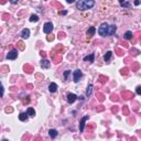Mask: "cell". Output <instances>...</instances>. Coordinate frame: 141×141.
I'll list each match as a JSON object with an SVG mask.
<instances>
[{
  "mask_svg": "<svg viewBox=\"0 0 141 141\" xmlns=\"http://www.w3.org/2000/svg\"><path fill=\"white\" fill-rule=\"evenodd\" d=\"M48 90H50L51 93H55V92L57 90V85L55 83H51L48 85Z\"/></svg>",
  "mask_w": 141,
  "mask_h": 141,
  "instance_id": "obj_11",
  "label": "cell"
},
{
  "mask_svg": "<svg viewBox=\"0 0 141 141\" xmlns=\"http://www.w3.org/2000/svg\"><path fill=\"white\" fill-rule=\"evenodd\" d=\"M39 19H40V18H39L38 14H32V16L30 17V21H31V22H38Z\"/></svg>",
  "mask_w": 141,
  "mask_h": 141,
  "instance_id": "obj_18",
  "label": "cell"
},
{
  "mask_svg": "<svg viewBox=\"0 0 141 141\" xmlns=\"http://www.w3.org/2000/svg\"><path fill=\"white\" fill-rule=\"evenodd\" d=\"M76 99H77V96L75 95V94H72V93L67 94V101H68V104H73Z\"/></svg>",
  "mask_w": 141,
  "mask_h": 141,
  "instance_id": "obj_7",
  "label": "cell"
},
{
  "mask_svg": "<svg viewBox=\"0 0 141 141\" xmlns=\"http://www.w3.org/2000/svg\"><path fill=\"white\" fill-rule=\"evenodd\" d=\"M116 30H117V26L114 24L110 26L108 23H101L100 26L98 28V33L101 36H111L115 34Z\"/></svg>",
  "mask_w": 141,
  "mask_h": 141,
  "instance_id": "obj_1",
  "label": "cell"
},
{
  "mask_svg": "<svg viewBox=\"0 0 141 141\" xmlns=\"http://www.w3.org/2000/svg\"><path fill=\"white\" fill-rule=\"evenodd\" d=\"M26 114L29 116H34L35 115V110L33 108H28V110H26Z\"/></svg>",
  "mask_w": 141,
  "mask_h": 141,
  "instance_id": "obj_20",
  "label": "cell"
},
{
  "mask_svg": "<svg viewBox=\"0 0 141 141\" xmlns=\"http://www.w3.org/2000/svg\"><path fill=\"white\" fill-rule=\"evenodd\" d=\"M70 70H65L64 73H63V76H64V78L66 80L68 79V76H70Z\"/></svg>",
  "mask_w": 141,
  "mask_h": 141,
  "instance_id": "obj_21",
  "label": "cell"
},
{
  "mask_svg": "<svg viewBox=\"0 0 141 141\" xmlns=\"http://www.w3.org/2000/svg\"><path fill=\"white\" fill-rule=\"evenodd\" d=\"M18 57V50H11V51L7 54V58L8 60H16V58Z\"/></svg>",
  "mask_w": 141,
  "mask_h": 141,
  "instance_id": "obj_5",
  "label": "cell"
},
{
  "mask_svg": "<svg viewBox=\"0 0 141 141\" xmlns=\"http://www.w3.org/2000/svg\"><path fill=\"white\" fill-rule=\"evenodd\" d=\"M120 4L123 8H130V6H131V3L128 2V1H120Z\"/></svg>",
  "mask_w": 141,
  "mask_h": 141,
  "instance_id": "obj_19",
  "label": "cell"
},
{
  "mask_svg": "<svg viewBox=\"0 0 141 141\" xmlns=\"http://www.w3.org/2000/svg\"><path fill=\"white\" fill-rule=\"evenodd\" d=\"M141 3V1H135V4L136 6H138V4H140Z\"/></svg>",
  "mask_w": 141,
  "mask_h": 141,
  "instance_id": "obj_24",
  "label": "cell"
},
{
  "mask_svg": "<svg viewBox=\"0 0 141 141\" xmlns=\"http://www.w3.org/2000/svg\"><path fill=\"white\" fill-rule=\"evenodd\" d=\"M84 61H85V62L88 61L89 63H93V62H95V54H94V53H92V54L85 56V57H84Z\"/></svg>",
  "mask_w": 141,
  "mask_h": 141,
  "instance_id": "obj_9",
  "label": "cell"
},
{
  "mask_svg": "<svg viewBox=\"0 0 141 141\" xmlns=\"http://www.w3.org/2000/svg\"><path fill=\"white\" fill-rule=\"evenodd\" d=\"M52 31H53V23L52 22L44 23V26H43V32H44L45 34H50Z\"/></svg>",
  "mask_w": 141,
  "mask_h": 141,
  "instance_id": "obj_3",
  "label": "cell"
},
{
  "mask_svg": "<svg viewBox=\"0 0 141 141\" xmlns=\"http://www.w3.org/2000/svg\"><path fill=\"white\" fill-rule=\"evenodd\" d=\"M2 141H8V140H7V139H3V140Z\"/></svg>",
  "mask_w": 141,
  "mask_h": 141,
  "instance_id": "obj_25",
  "label": "cell"
},
{
  "mask_svg": "<svg viewBox=\"0 0 141 141\" xmlns=\"http://www.w3.org/2000/svg\"><path fill=\"white\" fill-rule=\"evenodd\" d=\"M21 36H22L23 39H28L30 36V30L29 29H23L22 31H21Z\"/></svg>",
  "mask_w": 141,
  "mask_h": 141,
  "instance_id": "obj_10",
  "label": "cell"
},
{
  "mask_svg": "<svg viewBox=\"0 0 141 141\" xmlns=\"http://www.w3.org/2000/svg\"><path fill=\"white\" fill-rule=\"evenodd\" d=\"M92 92H93V85L89 84L88 86H87V89H86V97H89L92 95Z\"/></svg>",
  "mask_w": 141,
  "mask_h": 141,
  "instance_id": "obj_14",
  "label": "cell"
},
{
  "mask_svg": "<svg viewBox=\"0 0 141 141\" xmlns=\"http://www.w3.org/2000/svg\"><path fill=\"white\" fill-rule=\"evenodd\" d=\"M123 38H125L126 40H131L132 39V32L131 31H127V32L125 33V35H123Z\"/></svg>",
  "mask_w": 141,
  "mask_h": 141,
  "instance_id": "obj_17",
  "label": "cell"
},
{
  "mask_svg": "<svg viewBox=\"0 0 141 141\" xmlns=\"http://www.w3.org/2000/svg\"><path fill=\"white\" fill-rule=\"evenodd\" d=\"M95 32H96V28H95V26H90L89 29L87 30L86 35L88 36V38H92V36L95 34Z\"/></svg>",
  "mask_w": 141,
  "mask_h": 141,
  "instance_id": "obj_8",
  "label": "cell"
},
{
  "mask_svg": "<svg viewBox=\"0 0 141 141\" xmlns=\"http://www.w3.org/2000/svg\"><path fill=\"white\" fill-rule=\"evenodd\" d=\"M60 14H66V13H67V11H66V10H64V11H60Z\"/></svg>",
  "mask_w": 141,
  "mask_h": 141,
  "instance_id": "obj_23",
  "label": "cell"
},
{
  "mask_svg": "<svg viewBox=\"0 0 141 141\" xmlns=\"http://www.w3.org/2000/svg\"><path fill=\"white\" fill-rule=\"evenodd\" d=\"M136 93L138 94V95H141V86H138L136 88Z\"/></svg>",
  "mask_w": 141,
  "mask_h": 141,
  "instance_id": "obj_22",
  "label": "cell"
},
{
  "mask_svg": "<svg viewBox=\"0 0 141 141\" xmlns=\"http://www.w3.org/2000/svg\"><path fill=\"white\" fill-rule=\"evenodd\" d=\"M94 6H95V1H93V0H79L76 2V8L82 11L92 9Z\"/></svg>",
  "mask_w": 141,
  "mask_h": 141,
  "instance_id": "obj_2",
  "label": "cell"
},
{
  "mask_svg": "<svg viewBox=\"0 0 141 141\" xmlns=\"http://www.w3.org/2000/svg\"><path fill=\"white\" fill-rule=\"evenodd\" d=\"M41 66H42V68H48L50 67V62H48V60H42Z\"/></svg>",
  "mask_w": 141,
  "mask_h": 141,
  "instance_id": "obj_12",
  "label": "cell"
},
{
  "mask_svg": "<svg viewBox=\"0 0 141 141\" xmlns=\"http://www.w3.org/2000/svg\"><path fill=\"white\" fill-rule=\"evenodd\" d=\"M82 76H83V73H82V70H74V74H73V79L75 83H78L80 80V78H82Z\"/></svg>",
  "mask_w": 141,
  "mask_h": 141,
  "instance_id": "obj_4",
  "label": "cell"
},
{
  "mask_svg": "<svg viewBox=\"0 0 141 141\" xmlns=\"http://www.w3.org/2000/svg\"><path fill=\"white\" fill-rule=\"evenodd\" d=\"M112 55V52L111 51H108L107 53L105 54V56H104V60H105V62H109V60H110V57H111Z\"/></svg>",
  "mask_w": 141,
  "mask_h": 141,
  "instance_id": "obj_16",
  "label": "cell"
},
{
  "mask_svg": "<svg viewBox=\"0 0 141 141\" xmlns=\"http://www.w3.org/2000/svg\"><path fill=\"white\" fill-rule=\"evenodd\" d=\"M48 135H50V137H51L52 139H54V138H56V136H57V131H56L55 129H50Z\"/></svg>",
  "mask_w": 141,
  "mask_h": 141,
  "instance_id": "obj_13",
  "label": "cell"
},
{
  "mask_svg": "<svg viewBox=\"0 0 141 141\" xmlns=\"http://www.w3.org/2000/svg\"><path fill=\"white\" fill-rule=\"evenodd\" d=\"M88 116H85V117H83V118L80 119V122H79V131L83 132L84 131V128H85V122H86V120H88Z\"/></svg>",
  "mask_w": 141,
  "mask_h": 141,
  "instance_id": "obj_6",
  "label": "cell"
},
{
  "mask_svg": "<svg viewBox=\"0 0 141 141\" xmlns=\"http://www.w3.org/2000/svg\"><path fill=\"white\" fill-rule=\"evenodd\" d=\"M19 119L21 121H26V119H28V114L26 112H21L19 115Z\"/></svg>",
  "mask_w": 141,
  "mask_h": 141,
  "instance_id": "obj_15",
  "label": "cell"
}]
</instances>
